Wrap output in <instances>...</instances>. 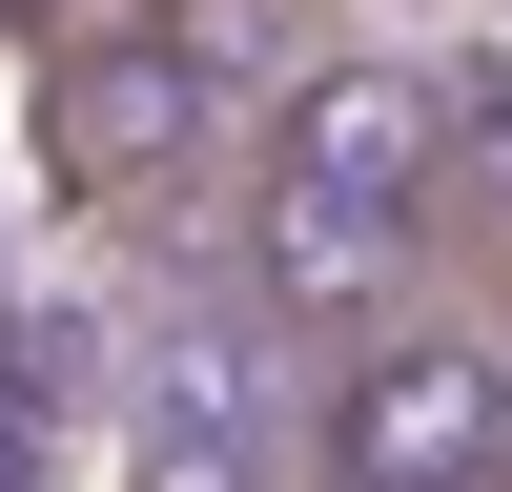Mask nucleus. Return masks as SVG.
<instances>
[{"mask_svg": "<svg viewBox=\"0 0 512 492\" xmlns=\"http://www.w3.org/2000/svg\"><path fill=\"white\" fill-rule=\"evenodd\" d=\"M246 164H308V185H369L410 226H472V41H308L267 82V144Z\"/></svg>", "mask_w": 512, "mask_h": 492, "instance_id": "3", "label": "nucleus"}, {"mask_svg": "<svg viewBox=\"0 0 512 492\" xmlns=\"http://www.w3.org/2000/svg\"><path fill=\"white\" fill-rule=\"evenodd\" d=\"M21 103H41V185L82 226H144V205L205 185L226 103H205V0H62L21 41Z\"/></svg>", "mask_w": 512, "mask_h": 492, "instance_id": "1", "label": "nucleus"}, {"mask_svg": "<svg viewBox=\"0 0 512 492\" xmlns=\"http://www.w3.org/2000/svg\"><path fill=\"white\" fill-rule=\"evenodd\" d=\"M308 492H512V328L492 308H390L308 390Z\"/></svg>", "mask_w": 512, "mask_h": 492, "instance_id": "2", "label": "nucleus"}, {"mask_svg": "<svg viewBox=\"0 0 512 492\" xmlns=\"http://www.w3.org/2000/svg\"><path fill=\"white\" fill-rule=\"evenodd\" d=\"M431 246L451 226H410V205H369V185H308V164H246V205H226V287L267 328H308V349L431 308Z\"/></svg>", "mask_w": 512, "mask_h": 492, "instance_id": "4", "label": "nucleus"}]
</instances>
